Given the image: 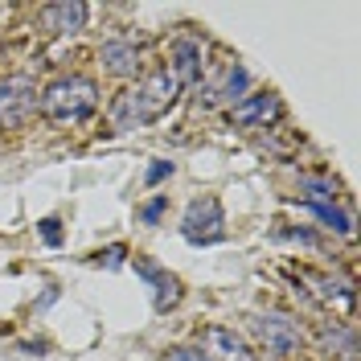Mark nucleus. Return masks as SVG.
<instances>
[{"label":"nucleus","instance_id":"obj_2","mask_svg":"<svg viewBox=\"0 0 361 361\" xmlns=\"http://www.w3.org/2000/svg\"><path fill=\"white\" fill-rule=\"evenodd\" d=\"M37 107L49 123H82L99 111V82L87 74H62L42 90Z\"/></svg>","mask_w":361,"mask_h":361},{"label":"nucleus","instance_id":"obj_11","mask_svg":"<svg viewBox=\"0 0 361 361\" xmlns=\"http://www.w3.org/2000/svg\"><path fill=\"white\" fill-rule=\"evenodd\" d=\"M300 279L312 288V295L329 308H353V283L349 279H337V275H324V271H300Z\"/></svg>","mask_w":361,"mask_h":361},{"label":"nucleus","instance_id":"obj_17","mask_svg":"<svg viewBox=\"0 0 361 361\" xmlns=\"http://www.w3.org/2000/svg\"><path fill=\"white\" fill-rule=\"evenodd\" d=\"M37 230H42V243H45V247H62V238H66L58 218H42V222H37Z\"/></svg>","mask_w":361,"mask_h":361},{"label":"nucleus","instance_id":"obj_3","mask_svg":"<svg viewBox=\"0 0 361 361\" xmlns=\"http://www.w3.org/2000/svg\"><path fill=\"white\" fill-rule=\"evenodd\" d=\"M247 324L250 337L259 341V353L267 361H292L304 349V329L288 312H255Z\"/></svg>","mask_w":361,"mask_h":361},{"label":"nucleus","instance_id":"obj_16","mask_svg":"<svg viewBox=\"0 0 361 361\" xmlns=\"http://www.w3.org/2000/svg\"><path fill=\"white\" fill-rule=\"evenodd\" d=\"M164 209H169V197H164V193H157L152 202L140 205V222H144V226H157L160 218H164Z\"/></svg>","mask_w":361,"mask_h":361},{"label":"nucleus","instance_id":"obj_10","mask_svg":"<svg viewBox=\"0 0 361 361\" xmlns=\"http://www.w3.org/2000/svg\"><path fill=\"white\" fill-rule=\"evenodd\" d=\"M99 62L111 78H135L140 74V42L135 37H111L99 49Z\"/></svg>","mask_w":361,"mask_h":361},{"label":"nucleus","instance_id":"obj_13","mask_svg":"<svg viewBox=\"0 0 361 361\" xmlns=\"http://www.w3.org/2000/svg\"><path fill=\"white\" fill-rule=\"evenodd\" d=\"M320 345H324V349H329L333 357L357 361V333H353L349 324H337V320L320 324Z\"/></svg>","mask_w":361,"mask_h":361},{"label":"nucleus","instance_id":"obj_4","mask_svg":"<svg viewBox=\"0 0 361 361\" xmlns=\"http://www.w3.org/2000/svg\"><path fill=\"white\" fill-rule=\"evenodd\" d=\"M180 234L193 243V247H209V243H222L226 238V214H222V202L214 193H202L193 197L185 218H180Z\"/></svg>","mask_w":361,"mask_h":361},{"label":"nucleus","instance_id":"obj_14","mask_svg":"<svg viewBox=\"0 0 361 361\" xmlns=\"http://www.w3.org/2000/svg\"><path fill=\"white\" fill-rule=\"evenodd\" d=\"M247 87H250V74H247L243 66H234V62H230V66L222 70V82H218V99L234 107V103L247 94Z\"/></svg>","mask_w":361,"mask_h":361},{"label":"nucleus","instance_id":"obj_5","mask_svg":"<svg viewBox=\"0 0 361 361\" xmlns=\"http://www.w3.org/2000/svg\"><path fill=\"white\" fill-rule=\"evenodd\" d=\"M37 82L29 74H13L0 82V128H21L37 111Z\"/></svg>","mask_w":361,"mask_h":361},{"label":"nucleus","instance_id":"obj_12","mask_svg":"<svg viewBox=\"0 0 361 361\" xmlns=\"http://www.w3.org/2000/svg\"><path fill=\"white\" fill-rule=\"evenodd\" d=\"M173 78H177L180 87H189V82H202V42H193V37H180L173 42Z\"/></svg>","mask_w":361,"mask_h":361},{"label":"nucleus","instance_id":"obj_19","mask_svg":"<svg viewBox=\"0 0 361 361\" xmlns=\"http://www.w3.org/2000/svg\"><path fill=\"white\" fill-rule=\"evenodd\" d=\"M123 255H128L123 247H111L107 255H94V263H107V267H119V263H123Z\"/></svg>","mask_w":361,"mask_h":361},{"label":"nucleus","instance_id":"obj_15","mask_svg":"<svg viewBox=\"0 0 361 361\" xmlns=\"http://www.w3.org/2000/svg\"><path fill=\"white\" fill-rule=\"evenodd\" d=\"M300 189L308 193V205H337V189L329 180H316V177H300Z\"/></svg>","mask_w":361,"mask_h":361},{"label":"nucleus","instance_id":"obj_20","mask_svg":"<svg viewBox=\"0 0 361 361\" xmlns=\"http://www.w3.org/2000/svg\"><path fill=\"white\" fill-rule=\"evenodd\" d=\"M169 361H209V357H205L202 349H173Z\"/></svg>","mask_w":361,"mask_h":361},{"label":"nucleus","instance_id":"obj_7","mask_svg":"<svg viewBox=\"0 0 361 361\" xmlns=\"http://www.w3.org/2000/svg\"><path fill=\"white\" fill-rule=\"evenodd\" d=\"M132 267H135V275L152 288V308H157V312H169V308L180 304V279L177 275H169V271L160 267V263H152V259H135Z\"/></svg>","mask_w":361,"mask_h":361},{"label":"nucleus","instance_id":"obj_6","mask_svg":"<svg viewBox=\"0 0 361 361\" xmlns=\"http://www.w3.org/2000/svg\"><path fill=\"white\" fill-rule=\"evenodd\" d=\"M283 115V103H279V94H243L234 107H230V128H267Z\"/></svg>","mask_w":361,"mask_h":361},{"label":"nucleus","instance_id":"obj_9","mask_svg":"<svg viewBox=\"0 0 361 361\" xmlns=\"http://www.w3.org/2000/svg\"><path fill=\"white\" fill-rule=\"evenodd\" d=\"M202 353H205L209 361H259V357H255V349H250L247 341L238 337L234 329H222V324L205 329Z\"/></svg>","mask_w":361,"mask_h":361},{"label":"nucleus","instance_id":"obj_18","mask_svg":"<svg viewBox=\"0 0 361 361\" xmlns=\"http://www.w3.org/2000/svg\"><path fill=\"white\" fill-rule=\"evenodd\" d=\"M169 173H173V160H157V164L144 173V180H148V185H160V180L169 177Z\"/></svg>","mask_w":361,"mask_h":361},{"label":"nucleus","instance_id":"obj_8","mask_svg":"<svg viewBox=\"0 0 361 361\" xmlns=\"http://www.w3.org/2000/svg\"><path fill=\"white\" fill-rule=\"evenodd\" d=\"M90 8L82 0H62V4H45L42 13H37V21H42V33L49 37H66V33H78L82 25H87Z\"/></svg>","mask_w":361,"mask_h":361},{"label":"nucleus","instance_id":"obj_1","mask_svg":"<svg viewBox=\"0 0 361 361\" xmlns=\"http://www.w3.org/2000/svg\"><path fill=\"white\" fill-rule=\"evenodd\" d=\"M180 99V82L173 78V70L160 66L152 74H144L132 90H123L119 99H115L111 107V123L123 132V128H144V123H157L164 115L177 107Z\"/></svg>","mask_w":361,"mask_h":361}]
</instances>
